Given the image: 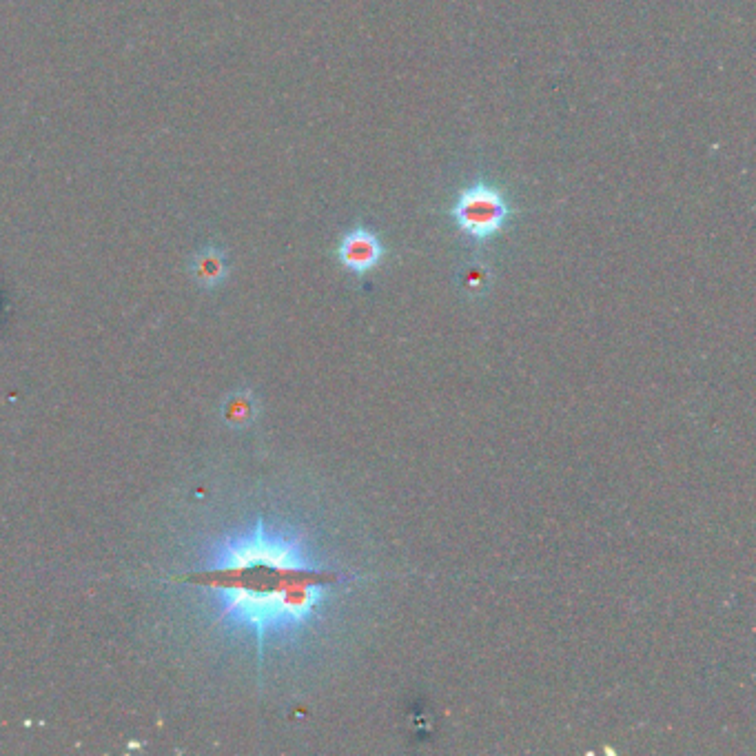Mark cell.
<instances>
[{
    "label": "cell",
    "mask_w": 756,
    "mask_h": 756,
    "mask_svg": "<svg viewBox=\"0 0 756 756\" xmlns=\"http://www.w3.org/2000/svg\"><path fill=\"white\" fill-rule=\"evenodd\" d=\"M451 213L457 227L468 238L488 240L495 238L506 227L510 207L504 200L502 191L495 189L493 185H486V182H477V185L459 193Z\"/></svg>",
    "instance_id": "6da1fadb"
},
{
    "label": "cell",
    "mask_w": 756,
    "mask_h": 756,
    "mask_svg": "<svg viewBox=\"0 0 756 756\" xmlns=\"http://www.w3.org/2000/svg\"><path fill=\"white\" fill-rule=\"evenodd\" d=\"M337 255H340V262L346 269L364 275L380 264L384 247L373 231L360 227L346 233L340 242V249H337Z\"/></svg>",
    "instance_id": "7a4b0ae2"
},
{
    "label": "cell",
    "mask_w": 756,
    "mask_h": 756,
    "mask_svg": "<svg viewBox=\"0 0 756 756\" xmlns=\"http://www.w3.org/2000/svg\"><path fill=\"white\" fill-rule=\"evenodd\" d=\"M189 271L198 284L213 289L224 282L229 273V255L218 242H207L193 251Z\"/></svg>",
    "instance_id": "3957f363"
},
{
    "label": "cell",
    "mask_w": 756,
    "mask_h": 756,
    "mask_svg": "<svg viewBox=\"0 0 756 756\" xmlns=\"http://www.w3.org/2000/svg\"><path fill=\"white\" fill-rule=\"evenodd\" d=\"M486 282H488V273L482 267H471V269L466 271V275H464V286H466L468 291H473V293L482 291L484 286H486Z\"/></svg>",
    "instance_id": "277c9868"
}]
</instances>
